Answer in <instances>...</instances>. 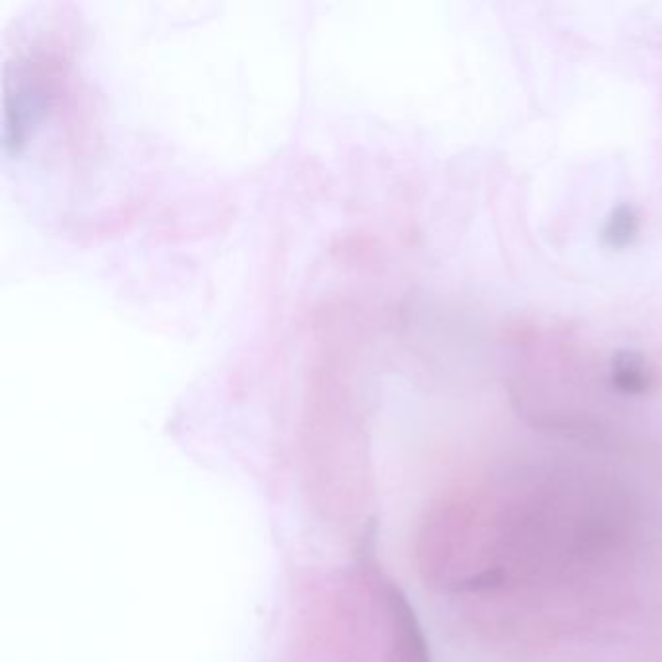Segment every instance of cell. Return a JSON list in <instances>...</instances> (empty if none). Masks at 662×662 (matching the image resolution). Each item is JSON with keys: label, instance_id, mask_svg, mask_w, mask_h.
I'll use <instances>...</instances> for the list:
<instances>
[{"label": "cell", "instance_id": "1", "mask_svg": "<svg viewBox=\"0 0 662 662\" xmlns=\"http://www.w3.org/2000/svg\"><path fill=\"white\" fill-rule=\"evenodd\" d=\"M612 383L618 391L628 395H639L649 387V371L645 360L633 352L618 354L612 362Z\"/></svg>", "mask_w": 662, "mask_h": 662}, {"label": "cell", "instance_id": "2", "mask_svg": "<svg viewBox=\"0 0 662 662\" xmlns=\"http://www.w3.org/2000/svg\"><path fill=\"white\" fill-rule=\"evenodd\" d=\"M637 232H639V220H637L635 212L628 206H620L608 218L606 228H604V237L614 247H626L633 241Z\"/></svg>", "mask_w": 662, "mask_h": 662}, {"label": "cell", "instance_id": "3", "mask_svg": "<svg viewBox=\"0 0 662 662\" xmlns=\"http://www.w3.org/2000/svg\"><path fill=\"white\" fill-rule=\"evenodd\" d=\"M501 583V573L499 571H484L480 575H474L470 579L463 581L457 589L459 591H486V589H494Z\"/></svg>", "mask_w": 662, "mask_h": 662}]
</instances>
